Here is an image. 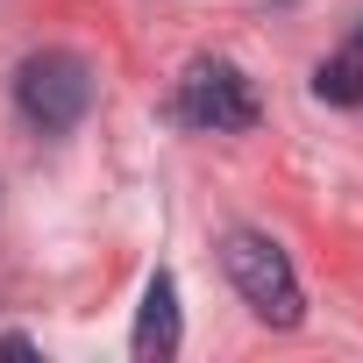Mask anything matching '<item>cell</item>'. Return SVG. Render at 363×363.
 <instances>
[{
    "label": "cell",
    "mask_w": 363,
    "mask_h": 363,
    "mask_svg": "<svg viewBox=\"0 0 363 363\" xmlns=\"http://www.w3.org/2000/svg\"><path fill=\"white\" fill-rule=\"evenodd\" d=\"M0 356H36V342L29 335H0Z\"/></svg>",
    "instance_id": "6"
},
{
    "label": "cell",
    "mask_w": 363,
    "mask_h": 363,
    "mask_svg": "<svg viewBox=\"0 0 363 363\" xmlns=\"http://www.w3.org/2000/svg\"><path fill=\"white\" fill-rule=\"evenodd\" d=\"M221 264H228V278H235V292L250 299V313H257V320H271V328H299V313H306V292H299V271H292V257H285L271 235H257V228H235V235L221 242Z\"/></svg>",
    "instance_id": "2"
},
{
    "label": "cell",
    "mask_w": 363,
    "mask_h": 363,
    "mask_svg": "<svg viewBox=\"0 0 363 363\" xmlns=\"http://www.w3.org/2000/svg\"><path fill=\"white\" fill-rule=\"evenodd\" d=\"M178 121L200 128V135H242V128H257V86L235 65L200 57L186 79H178Z\"/></svg>",
    "instance_id": "3"
},
{
    "label": "cell",
    "mask_w": 363,
    "mask_h": 363,
    "mask_svg": "<svg viewBox=\"0 0 363 363\" xmlns=\"http://www.w3.org/2000/svg\"><path fill=\"white\" fill-rule=\"evenodd\" d=\"M349 50H356V57H363V22H356V36H349Z\"/></svg>",
    "instance_id": "7"
},
{
    "label": "cell",
    "mask_w": 363,
    "mask_h": 363,
    "mask_svg": "<svg viewBox=\"0 0 363 363\" xmlns=\"http://www.w3.org/2000/svg\"><path fill=\"white\" fill-rule=\"evenodd\" d=\"M313 93H320L328 107H363V57H356V50H342V57L313 65Z\"/></svg>",
    "instance_id": "5"
},
{
    "label": "cell",
    "mask_w": 363,
    "mask_h": 363,
    "mask_svg": "<svg viewBox=\"0 0 363 363\" xmlns=\"http://www.w3.org/2000/svg\"><path fill=\"white\" fill-rule=\"evenodd\" d=\"M135 356H143V363H171V356H178V285H171V271H157L150 292H143V313H135Z\"/></svg>",
    "instance_id": "4"
},
{
    "label": "cell",
    "mask_w": 363,
    "mask_h": 363,
    "mask_svg": "<svg viewBox=\"0 0 363 363\" xmlns=\"http://www.w3.org/2000/svg\"><path fill=\"white\" fill-rule=\"evenodd\" d=\"M15 107H22L29 128L72 135V128L93 114V65H86L79 50H36V57H22V72H15Z\"/></svg>",
    "instance_id": "1"
}]
</instances>
